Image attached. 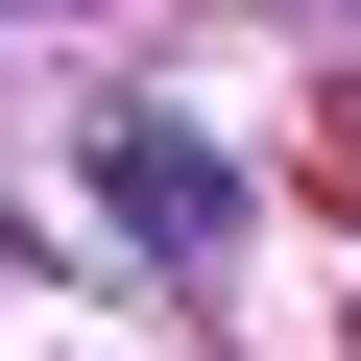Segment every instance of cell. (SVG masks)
<instances>
[{
  "label": "cell",
  "instance_id": "1",
  "mask_svg": "<svg viewBox=\"0 0 361 361\" xmlns=\"http://www.w3.org/2000/svg\"><path fill=\"white\" fill-rule=\"evenodd\" d=\"M97 169H121V217H145L169 265H217V241H241V193H217V145H169V121H121Z\"/></svg>",
  "mask_w": 361,
  "mask_h": 361
}]
</instances>
